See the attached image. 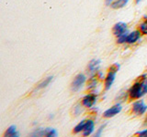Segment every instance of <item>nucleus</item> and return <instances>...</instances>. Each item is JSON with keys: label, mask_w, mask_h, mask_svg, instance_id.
I'll return each mask as SVG.
<instances>
[{"label": "nucleus", "mask_w": 147, "mask_h": 137, "mask_svg": "<svg viewBox=\"0 0 147 137\" xmlns=\"http://www.w3.org/2000/svg\"><path fill=\"white\" fill-rule=\"evenodd\" d=\"M145 76H142V79L140 81L135 82L134 84L132 85V87L129 90V94H130V97L131 99H139L142 96H144V90H142V82L145 79Z\"/></svg>", "instance_id": "obj_1"}, {"label": "nucleus", "mask_w": 147, "mask_h": 137, "mask_svg": "<svg viewBox=\"0 0 147 137\" xmlns=\"http://www.w3.org/2000/svg\"><path fill=\"white\" fill-rule=\"evenodd\" d=\"M118 70H119L118 64H115V65H113L111 68H109V71L107 77H106V80H105V89L107 90H109L110 87H111V85L113 84Z\"/></svg>", "instance_id": "obj_2"}, {"label": "nucleus", "mask_w": 147, "mask_h": 137, "mask_svg": "<svg viewBox=\"0 0 147 137\" xmlns=\"http://www.w3.org/2000/svg\"><path fill=\"white\" fill-rule=\"evenodd\" d=\"M85 81H86V76L84 74H78L72 82L71 90L73 91H78L82 88V86L84 85Z\"/></svg>", "instance_id": "obj_3"}, {"label": "nucleus", "mask_w": 147, "mask_h": 137, "mask_svg": "<svg viewBox=\"0 0 147 137\" xmlns=\"http://www.w3.org/2000/svg\"><path fill=\"white\" fill-rule=\"evenodd\" d=\"M147 110V105L142 100H138L132 105V111L136 115H142Z\"/></svg>", "instance_id": "obj_4"}, {"label": "nucleus", "mask_w": 147, "mask_h": 137, "mask_svg": "<svg viewBox=\"0 0 147 137\" xmlns=\"http://www.w3.org/2000/svg\"><path fill=\"white\" fill-rule=\"evenodd\" d=\"M121 109L122 107L121 104H116V105H114L113 107L108 109L107 111H105L103 113V116L105 118H111L115 115H117L119 112H121Z\"/></svg>", "instance_id": "obj_5"}, {"label": "nucleus", "mask_w": 147, "mask_h": 137, "mask_svg": "<svg viewBox=\"0 0 147 137\" xmlns=\"http://www.w3.org/2000/svg\"><path fill=\"white\" fill-rule=\"evenodd\" d=\"M127 31V24L123 22H119L113 27V33L115 36L119 37Z\"/></svg>", "instance_id": "obj_6"}, {"label": "nucleus", "mask_w": 147, "mask_h": 137, "mask_svg": "<svg viewBox=\"0 0 147 137\" xmlns=\"http://www.w3.org/2000/svg\"><path fill=\"white\" fill-rule=\"evenodd\" d=\"M96 102V95L95 94H88V95L85 96L82 102H83V105H84L85 107L90 108V107L93 106Z\"/></svg>", "instance_id": "obj_7"}, {"label": "nucleus", "mask_w": 147, "mask_h": 137, "mask_svg": "<svg viewBox=\"0 0 147 137\" xmlns=\"http://www.w3.org/2000/svg\"><path fill=\"white\" fill-rule=\"evenodd\" d=\"M33 135H40V136H48V137H52V136H56L57 135V132L53 128H47L45 130H41V131H38L36 132H34Z\"/></svg>", "instance_id": "obj_8"}, {"label": "nucleus", "mask_w": 147, "mask_h": 137, "mask_svg": "<svg viewBox=\"0 0 147 137\" xmlns=\"http://www.w3.org/2000/svg\"><path fill=\"white\" fill-rule=\"evenodd\" d=\"M94 122L92 120H88L86 122V125H85V128L84 130H83V134L84 136H88L90 135L92 132H94Z\"/></svg>", "instance_id": "obj_9"}, {"label": "nucleus", "mask_w": 147, "mask_h": 137, "mask_svg": "<svg viewBox=\"0 0 147 137\" xmlns=\"http://www.w3.org/2000/svg\"><path fill=\"white\" fill-rule=\"evenodd\" d=\"M140 39V31H133L131 33L128 34L127 39H126V42L129 44H132L136 42V41Z\"/></svg>", "instance_id": "obj_10"}, {"label": "nucleus", "mask_w": 147, "mask_h": 137, "mask_svg": "<svg viewBox=\"0 0 147 137\" xmlns=\"http://www.w3.org/2000/svg\"><path fill=\"white\" fill-rule=\"evenodd\" d=\"M100 61L99 59H92V61L88 63V70L90 73H94L98 70L99 67Z\"/></svg>", "instance_id": "obj_11"}, {"label": "nucleus", "mask_w": 147, "mask_h": 137, "mask_svg": "<svg viewBox=\"0 0 147 137\" xmlns=\"http://www.w3.org/2000/svg\"><path fill=\"white\" fill-rule=\"evenodd\" d=\"M5 135L6 136H9V137H14V136H18V132H17V128L15 125H11L10 127H8V129L7 130V132H5Z\"/></svg>", "instance_id": "obj_12"}, {"label": "nucleus", "mask_w": 147, "mask_h": 137, "mask_svg": "<svg viewBox=\"0 0 147 137\" xmlns=\"http://www.w3.org/2000/svg\"><path fill=\"white\" fill-rule=\"evenodd\" d=\"M129 0H117V1H115L112 5H111V7L115 9H117V8H121L123 7L125 5L128 3Z\"/></svg>", "instance_id": "obj_13"}, {"label": "nucleus", "mask_w": 147, "mask_h": 137, "mask_svg": "<svg viewBox=\"0 0 147 137\" xmlns=\"http://www.w3.org/2000/svg\"><path fill=\"white\" fill-rule=\"evenodd\" d=\"M86 121H82V122H80L74 128V132L75 134H78V132H80L81 131H83L84 130V128H85V125H86Z\"/></svg>", "instance_id": "obj_14"}, {"label": "nucleus", "mask_w": 147, "mask_h": 137, "mask_svg": "<svg viewBox=\"0 0 147 137\" xmlns=\"http://www.w3.org/2000/svg\"><path fill=\"white\" fill-rule=\"evenodd\" d=\"M53 80V77H48L47 79H45L41 83H40V85L38 86V89H42V88H45V87H47L50 83L51 81Z\"/></svg>", "instance_id": "obj_15"}, {"label": "nucleus", "mask_w": 147, "mask_h": 137, "mask_svg": "<svg viewBox=\"0 0 147 137\" xmlns=\"http://www.w3.org/2000/svg\"><path fill=\"white\" fill-rule=\"evenodd\" d=\"M140 31L142 34H147V19L140 25Z\"/></svg>", "instance_id": "obj_16"}, {"label": "nucleus", "mask_w": 147, "mask_h": 137, "mask_svg": "<svg viewBox=\"0 0 147 137\" xmlns=\"http://www.w3.org/2000/svg\"><path fill=\"white\" fill-rule=\"evenodd\" d=\"M127 36H128V33H124L122 35H121L119 37H118V43L121 44V43H124L126 42V39H127Z\"/></svg>", "instance_id": "obj_17"}, {"label": "nucleus", "mask_w": 147, "mask_h": 137, "mask_svg": "<svg viewBox=\"0 0 147 137\" xmlns=\"http://www.w3.org/2000/svg\"><path fill=\"white\" fill-rule=\"evenodd\" d=\"M142 90H144V94L147 93V78H145L142 82Z\"/></svg>", "instance_id": "obj_18"}, {"label": "nucleus", "mask_w": 147, "mask_h": 137, "mask_svg": "<svg viewBox=\"0 0 147 137\" xmlns=\"http://www.w3.org/2000/svg\"><path fill=\"white\" fill-rule=\"evenodd\" d=\"M137 134L138 135H140L142 137H145L147 136V129L146 130H144V131H141V132H137Z\"/></svg>", "instance_id": "obj_19"}, {"label": "nucleus", "mask_w": 147, "mask_h": 137, "mask_svg": "<svg viewBox=\"0 0 147 137\" xmlns=\"http://www.w3.org/2000/svg\"><path fill=\"white\" fill-rule=\"evenodd\" d=\"M104 127H105V125H101V126L99 127L98 131L96 132V136H100L101 132H102V131H103V129H104Z\"/></svg>", "instance_id": "obj_20"}, {"label": "nucleus", "mask_w": 147, "mask_h": 137, "mask_svg": "<svg viewBox=\"0 0 147 137\" xmlns=\"http://www.w3.org/2000/svg\"><path fill=\"white\" fill-rule=\"evenodd\" d=\"M96 80H91V82H90V85H89V88H90V89H92V88H95V87H96Z\"/></svg>", "instance_id": "obj_21"}, {"label": "nucleus", "mask_w": 147, "mask_h": 137, "mask_svg": "<svg viewBox=\"0 0 147 137\" xmlns=\"http://www.w3.org/2000/svg\"><path fill=\"white\" fill-rule=\"evenodd\" d=\"M111 1H112V0H106V4H107V5H109L110 3H111Z\"/></svg>", "instance_id": "obj_22"}, {"label": "nucleus", "mask_w": 147, "mask_h": 137, "mask_svg": "<svg viewBox=\"0 0 147 137\" xmlns=\"http://www.w3.org/2000/svg\"><path fill=\"white\" fill-rule=\"evenodd\" d=\"M140 1H141V0H136V3H137V4H138V3H139V2H140Z\"/></svg>", "instance_id": "obj_23"}]
</instances>
